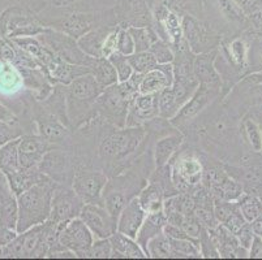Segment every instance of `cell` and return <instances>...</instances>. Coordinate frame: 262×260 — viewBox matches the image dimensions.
<instances>
[{
  "mask_svg": "<svg viewBox=\"0 0 262 260\" xmlns=\"http://www.w3.org/2000/svg\"><path fill=\"white\" fill-rule=\"evenodd\" d=\"M149 134L145 126L114 128L99 139L98 157L108 177L119 175L149 149Z\"/></svg>",
  "mask_w": 262,
  "mask_h": 260,
  "instance_id": "cell-1",
  "label": "cell"
},
{
  "mask_svg": "<svg viewBox=\"0 0 262 260\" xmlns=\"http://www.w3.org/2000/svg\"><path fill=\"white\" fill-rule=\"evenodd\" d=\"M142 77V73L133 72L129 80L125 82H118L103 89L95 100V116L115 128H124L130 102L139 94Z\"/></svg>",
  "mask_w": 262,
  "mask_h": 260,
  "instance_id": "cell-2",
  "label": "cell"
},
{
  "mask_svg": "<svg viewBox=\"0 0 262 260\" xmlns=\"http://www.w3.org/2000/svg\"><path fill=\"white\" fill-rule=\"evenodd\" d=\"M102 91L103 89L92 73L80 76L66 85L67 113L73 130L97 119L94 104Z\"/></svg>",
  "mask_w": 262,
  "mask_h": 260,
  "instance_id": "cell-3",
  "label": "cell"
},
{
  "mask_svg": "<svg viewBox=\"0 0 262 260\" xmlns=\"http://www.w3.org/2000/svg\"><path fill=\"white\" fill-rule=\"evenodd\" d=\"M56 185L58 183L54 180L47 177L18 195V233L49 220L52 209V195Z\"/></svg>",
  "mask_w": 262,
  "mask_h": 260,
  "instance_id": "cell-4",
  "label": "cell"
},
{
  "mask_svg": "<svg viewBox=\"0 0 262 260\" xmlns=\"http://www.w3.org/2000/svg\"><path fill=\"white\" fill-rule=\"evenodd\" d=\"M172 181L179 193H189L201 185L204 163L197 151L180 150L170 161Z\"/></svg>",
  "mask_w": 262,
  "mask_h": 260,
  "instance_id": "cell-5",
  "label": "cell"
},
{
  "mask_svg": "<svg viewBox=\"0 0 262 260\" xmlns=\"http://www.w3.org/2000/svg\"><path fill=\"white\" fill-rule=\"evenodd\" d=\"M108 180L104 169L80 161L76 167L72 187L85 203L103 204V192Z\"/></svg>",
  "mask_w": 262,
  "mask_h": 260,
  "instance_id": "cell-6",
  "label": "cell"
},
{
  "mask_svg": "<svg viewBox=\"0 0 262 260\" xmlns=\"http://www.w3.org/2000/svg\"><path fill=\"white\" fill-rule=\"evenodd\" d=\"M38 38L64 61L90 68L94 60V57L89 56L81 50L77 39L71 35L51 32V30H43L40 34H38Z\"/></svg>",
  "mask_w": 262,
  "mask_h": 260,
  "instance_id": "cell-7",
  "label": "cell"
},
{
  "mask_svg": "<svg viewBox=\"0 0 262 260\" xmlns=\"http://www.w3.org/2000/svg\"><path fill=\"white\" fill-rule=\"evenodd\" d=\"M76 167L77 163L70 151H67L64 147L56 146L46 152L38 169L56 183L72 185Z\"/></svg>",
  "mask_w": 262,
  "mask_h": 260,
  "instance_id": "cell-8",
  "label": "cell"
},
{
  "mask_svg": "<svg viewBox=\"0 0 262 260\" xmlns=\"http://www.w3.org/2000/svg\"><path fill=\"white\" fill-rule=\"evenodd\" d=\"M85 202L78 197L72 185L58 183L52 195V209L50 219L56 225L68 223L80 216Z\"/></svg>",
  "mask_w": 262,
  "mask_h": 260,
  "instance_id": "cell-9",
  "label": "cell"
},
{
  "mask_svg": "<svg viewBox=\"0 0 262 260\" xmlns=\"http://www.w3.org/2000/svg\"><path fill=\"white\" fill-rule=\"evenodd\" d=\"M95 237L80 216L68 223L58 225V241L64 249L75 252L77 257H84Z\"/></svg>",
  "mask_w": 262,
  "mask_h": 260,
  "instance_id": "cell-10",
  "label": "cell"
},
{
  "mask_svg": "<svg viewBox=\"0 0 262 260\" xmlns=\"http://www.w3.org/2000/svg\"><path fill=\"white\" fill-rule=\"evenodd\" d=\"M37 133L46 138L50 143L59 147H67L72 140V130L56 114L51 113L49 109L40 104L38 113L35 114Z\"/></svg>",
  "mask_w": 262,
  "mask_h": 260,
  "instance_id": "cell-11",
  "label": "cell"
},
{
  "mask_svg": "<svg viewBox=\"0 0 262 260\" xmlns=\"http://www.w3.org/2000/svg\"><path fill=\"white\" fill-rule=\"evenodd\" d=\"M219 95H221V90L200 85L196 91L193 92L192 97L189 98V100L182 107V109L178 112L175 117L171 120L172 125L176 126L178 129L189 125L190 121L199 117L205 109L210 107L214 99H216Z\"/></svg>",
  "mask_w": 262,
  "mask_h": 260,
  "instance_id": "cell-12",
  "label": "cell"
},
{
  "mask_svg": "<svg viewBox=\"0 0 262 260\" xmlns=\"http://www.w3.org/2000/svg\"><path fill=\"white\" fill-rule=\"evenodd\" d=\"M80 219L86 224L95 238H110L118 230V219L114 218L103 204L85 203Z\"/></svg>",
  "mask_w": 262,
  "mask_h": 260,
  "instance_id": "cell-13",
  "label": "cell"
},
{
  "mask_svg": "<svg viewBox=\"0 0 262 260\" xmlns=\"http://www.w3.org/2000/svg\"><path fill=\"white\" fill-rule=\"evenodd\" d=\"M56 147L50 143L46 138L37 134L21 135L18 143V160L20 167L24 169L35 168L39 166L47 151Z\"/></svg>",
  "mask_w": 262,
  "mask_h": 260,
  "instance_id": "cell-14",
  "label": "cell"
},
{
  "mask_svg": "<svg viewBox=\"0 0 262 260\" xmlns=\"http://www.w3.org/2000/svg\"><path fill=\"white\" fill-rule=\"evenodd\" d=\"M159 117L158 94H139L130 102L125 126H145Z\"/></svg>",
  "mask_w": 262,
  "mask_h": 260,
  "instance_id": "cell-15",
  "label": "cell"
},
{
  "mask_svg": "<svg viewBox=\"0 0 262 260\" xmlns=\"http://www.w3.org/2000/svg\"><path fill=\"white\" fill-rule=\"evenodd\" d=\"M216 55H218L216 50L197 54L194 56V60H193V72H194V76H196L200 85L221 90L223 82L222 77H221L215 66Z\"/></svg>",
  "mask_w": 262,
  "mask_h": 260,
  "instance_id": "cell-16",
  "label": "cell"
},
{
  "mask_svg": "<svg viewBox=\"0 0 262 260\" xmlns=\"http://www.w3.org/2000/svg\"><path fill=\"white\" fill-rule=\"evenodd\" d=\"M228 175L242 185L244 193L262 195V166H230L223 164Z\"/></svg>",
  "mask_w": 262,
  "mask_h": 260,
  "instance_id": "cell-17",
  "label": "cell"
},
{
  "mask_svg": "<svg viewBox=\"0 0 262 260\" xmlns=\"http://www.w3.org/2000/svg\"><path fill=\"white\" fill-rule=\"evenodd\" d=\"M146 215L147 212L141 206L139 198L135 197L121 209L118 218V230L129 237L136 238L146 219Z\"/></svg>",
  "mask_w": 262,
  "mask_h": 260,
  "instance_id": "cell-18",
  "label": "cell"
},
{
  "mask_svg": "<svg viewBox=\"0 0 262 260\" xmlns=\"http://www.w3.org/2000/svg\"><path fill=\"white\" fill-rule=\"evenodd\" d=\"M209 233L215 243L221 257H237V259L249 257V250L243 247L237 241L236 235L225 228L222 224H219L214 229H210Z\"/></svg>",
  "mask_w": 262,
  "mask_h": 260,
  "instance_id": "cell-19",
  "label": "cell"
},
{
  "mask_svg": "<svg viewBox=\"0 0 262 260\" xmlns=\"http://www.w3.org/2000/svg\"><path fill=\"white\" fill-rule=\"evenodd\" d=\"M173 83V64H158L154 69L145 73L140 83L141 94H159Z\"/></svg>",
  "mask_w": 262,
  "mask_h": 260,
  "instance_id": "cell-20",
  "label": "cell"
},
{
  "mask_svg": "<svg viewBox=\"0 0 262 260\" xmlns=\"http://www.w3.org/2000/svg\"><path fill=\"white\" fill-rule=\"evenodd\" d=\"M183 142H184V135L182 132H179V129L175 132L156 138L153 142V147H151L156 167H163L166 164H170L172 157L182 147Z\"/></svg>",
  "mask_w": 262,
  "mask_h": 260,
  "instance_id": "cell-21",
  "label": "cell"
},
{
  "mask_svg": "<svg viewBox=\"0 0 262 260\" xmlns=\"http://www.w3.org/2000/svg\"><path fill=\"white\" fill-rule=\"evenodd\" d=\"M183 35L184 40L188 43L190 51L193 54H202V52H209L218 49L221 46V39L219 37H213L209 33H205L204 30L189 20H185L183 22Z\"/></svg>",
  "mask_w": 262,
  "mask_h": 260,
  "instance_id": "cell-22",
  "label": "cell"
},
{
  "mask_svg": "<svg viewBox=\"0 0 262 260\" xmlns=\"http://www.w3.org/2000/svg\"><path fill=\"white\" fill-rule=\"evenodd\" d=\"M18 203L17 195L11 189L8 181L0 183V226L17 230Z\"/></svg>",
  "mask_w": 262,
  "mask_h": 260,
  "instance_id": "cell-23",
  "label": "cell"
},
{
  "mask_svg": "<svg viewBox=\"0 0 262 260\" xmlns=\"http://www.w3.org/2000/svg\"><path fill=\"white\" fill-rule=\"evenodd\" d=\"M110 242L113 245V255L111 257L118 259H145L146 252L142 250L136 238L129 237L124 233L116 230L111 237Z\"/></svg>",
  "mask_w": 262,
  "mask_h": 260,
  "instance_id": "cell-24",
  "label": "cell"
},
{
  "mask_svg": "<svg viewBox=\"0 0 262 260\" xmlns=\"http://www.w3.org/2000/svg\"><path fill=\"white\" fill-rule=\"evenodd\" d=\"M6 178L7 181H8L9 186H11V189L13 190V193L18 197V195L23 194L24 192L30 189L32 186H34L35 183L46 180L47 176L43 175V173L38 169V167H35V168L29 169L20 168L18 171L7 175Z\"/></svg>",
  "mask_w": 262,
  "mask_h": 260,
  "instance_id": "cell-25",
  "label": "cell"
},
{
  "mask_svg": "<svg viewBox=\"0 0 262 260\" xmlns=\"http://www.w3.org/2000/svg\"><path fill=\"white\" fill-rule=\"evenodd\" d=\"M166 224H167V219H166L164 211L151 212V214L146 215V219H145L144 224L141 225L139 233H137V237H136V241L139 242V245L145 252H146L149 241L156 237V235H158L159 233L163 232V228Z\"/></svg>",
  "mask_w": 262,
  "mask_h": 260,
  "instance_id": "cell-26",
  "label": "cell"
},
{
  "mask_svg": "<svg viewBox=\"0 0 262 260\" xmlns=\"http://www.w3.org/2000/svg\"><path fill=\"white\" fill-rule=\"evenodd\" d=\"M24 78L17 66L12 63H0V92L15 94L23 89Z\"/></svg>",
  "mask_w": 262,
  "mask_h": 260,
  "instance_id": "cell-27",
  "label": "cell"
},
{
  "mask_svg": "<svg viewBox=\"0 0 262 260\" xmlns=\"http://www.w3.org/2000/svg\"><path fill=\"white\" fill-rule=\"evenodd\" d=\"M137 198H139L140 203H141V206L144 207L147 214L163 211V203L164 199H166V195H164L163 190L153 181L147 180L146 186L140 192Z\"/></svg>",
  "mask_w": 262,
  "mask_h": 260,
  "instance_id": "cell-28",
  "label": "cell"
},
{
  "mask_svg": "<svg viewBox=\"0 0 262 260\" xmlns=\"http://www.w3.org/2000/svg\"><path fill=\"white\" fill-rule=\"evenodd\" d=\"M89 69L90 73L94 76L102 89H106L108 86L119 82L115 68L106 57H94Z\"/></svg>",
  "mask_w": 262,
  "mask_h": 260,
  "instance_id": "cell-29",
  "label": "cell"
},
{
  "mask_svg": "<svg viewBox=\"0 0 262 260\" xmlns=\"http://www.w3.org/2000/svg\"><path fill=\"white\" fill-rule=\"evenodd\" d=\"M20 138L8 140L0 147V171L3 172L4 176L13 173L21 168L20 160H18V143Z\"/></svg>",
  "mask_w": 262,
  "mask_h": 260,
  "instance_id": "cell-30",
  "label": "cell"
},
{
  "mask_svg": "<svg viewBox=\"0 0 262 260\" xmlns=\"http://www.w3.org/2000/svg\"><path fill=\"white\" fill-rule=\"evenodd\" d=\"M110 32H101V30H93L88 32L81 38H78L77 43L81 50L93 57H102V46L108 35Z\"/></svg>",
  "mask_w": 262,
  "mask_h": 260,
  "instance_id": "cell-31",
  "label": "cell"
},
{
  "mask_svg": "<svg viewBox=\"0 0 262 260\" xmlns=\"http://www.w3.org/2000/svg\"><path fill=\"white\" fill-rule=\"evenodd\" d=\"M242 133L254 152L262 151V129L256 119L248 114L242 121Z\"/></svg>",
  "mask_w": 262,
  "mask_h": 260,
  "instance_id": "cell-32",
  "label": "cell"
},
{
  "mask_svg": "<svg viewBox=\"0 0 262 260\" xmlns=\"http://www.w3.org/2000/svg\"><path fill=\"white\" fill-rule=\"evenodd\" d=\"M237 204H239L240 211H242L243 216L248 223H252L262 215V199L258 195L244 193L237 199Z\"/></svg>",
  "mask_w": 262,
  "mask_h": 260,
  "instance_id": "cell-33",
  "label": "cell"
},
{
  "mask_svg": "<svg viewBox=\"0 0 262 260\" xmlns=\"http://www.w3.org/2000/svg\"><path fill=\"white\" fill-rule=\"evenodd\" d=\"M146 254L147 257H154V259H172L170 238L163 232L151 238L147 243Z\"/></svg>",
  "mask_w": 262,
  "mask_h": 260,
  "instance_id": "cell-34",
  "label": "cell"
},
{
  "mask_svg": "<svg viewBox=\"0 0 262 260\" xmlns=\"http://www.w3.org/2000/svg\"><path fill=\"white\" fill-rule=\"evenodd\" d=\"M171 249H172V257H202L200 251L199 241L194 240H172L170 238Z\"/></svg>",
  "mask_w": 262,
  "mask_h": 260,
  "instance_id": "cell-35",
  "label": "cell"
},
{
  "mask_svg": "<svg viewBox=\"0 0 262 260\" xmlns=\"http://www.w3.org/2000/svg\"><path fill=\"white\" fill-rule=\"evenodd\" d=\"M128 60H129L133 70L136 73H142V75H145V73H147V72L158 65V61L150 51L135 52L130 56H128Z\"/></svg>",
  "mask_w": 262,
  "mask_h": 260,
  "instance_id": "cell-36",
  "label": "cell"
},
{
  "mask_svg": "<svg viewBox=\"0 0 262 260\" xmlns=\"http://www.w3.org/2000/svg\"><path fill=\"white\" fill-rule=\"evenodd\" d=\"M135 40L136 52L149 51L151 43L156 42L159 37H157L150 29L147 28H139V26H132L128 29Z\"/></svg>",
  "mask_w": 262,
  "mask_h": 260,
  "instance_id": "cell-37",
  "label": "cell"
},
{
  "mask_svg": "<svg viewBox=\"0 0 262 260\" xmlns=\"http://www.w3.org/2000/svg\"><path fill=\"white\" fill-rule=\"evenodd\" d=\"M226 56L228 57V61L232 63L237 68H244L245 61L248 56V47L245 44V40L243 38L235 39L230 43L227 47V54Z\"/></svg>",
  "mask_w": 262,
  "mask_h": 260,
  "instance_id": "cell-38",
  "label": "cell"
},
{
  "mask_svg": "<svg viewBox=\"0 0 262 260\" xmlns=\"http://www.w3.org/2000/svg\"><path fill=\"white\" fill-rule=\"evenodd\" d=\"M171 46L172 44L168 43L167 40L158 38L156 42L151 43L149 51L154 55L158 64H170L175 60V51H173V47Z\"/></svg>",
  "mask_w": 262,
  "mask_h": 260,
  "instance_id": "cell-39",
  "label": "cell"
},
{
  "mask_svg": "<svg viewBox=\"0 0 262 260\" xmlns=\"http://www.w3.org/2000/svg\"><path fill=\"white\" fill-rule=\"evenodd\" d=\"M108 60L111 61V64H113L114 68H115L119 82H125V81L129 80L130 76L133 75V72L135 70H133L132 65L129 64L128 56L116 51L115 54H113L108 57Z\"/></svg>",
  "mask_w": 262,
  "mask_h": 260,
  "instance_id": "cell-40",
  "label": "cell"
},
{
  "mask_svg": "<svg viewBox=\"0 0 262 260\" xmlns=\"http://www.w3.org/2000/svg\"><path fill=\"white\" fill-rule=\"evenodd\" d=\"M111 255H113V245L110 242V238H95L90 249L85 252L84 257H88V259H110Z\"/></svg>",
  "mask_w": 262,
  "mask_h": 260,
  "instance_id": "cell-41",
  "label": "cell"
},
{
  "mask_svg": "<svg viewBox=\"0 0 262 260\" xmlns=\"http://www.w3.org/2000/svg\"><path fill=\"white\" fill-rule=\"evenodd\" d=\"M199 245L202 257H221L215 243H214L213 238H211L210 233L206 228H202L201 234L199 237Z\"/></svg>",
  "mask_w": 262,
  "mask_h": 260,
  "instance_id": "cell-42",
  "label": "cell"
},
{
  "mask_svg": "<svg viewBox=\"0 0 262 260\" xmlns=\"http://www.w3.org/2000/svg\"><path fill=\"white\" fill-rule=\"evenodd\" d=\"M116 51L120 54L125 55V56H130L136 52L135 40H133L132 35H130L128 29L120 28L118 35V44H116Z\"/></svg>",
  "mask_w": 262,
  "mask_h": 260,
  "instance_id": "cell-43",
  "label": "cell"
},
{
  "mask_svg": "<svg viewBox=\"0 0 262 260\" xmlns=\"http://www.w3.org/2000/svg\"><path fill=\"white\" fill-rule=\"evenodd\" d=\"M180 228L184 230L185 234H187L188 237L192 238V240L199 241V237H200V234H201V230L204 226L201 225V223L199 221V219L194 216V214H192V215H188V216H185L184 220H183V223H182V225H180Z\"/></svg>",
  "mask_w": 262,
  "mask_h": 260,
  "instance_id": "cell-44",
  "label": "cell"
},
{
  "mask_svg": "<svg viewBox=\"0 0 262 260\" xmlns=\"http://www.w3.org/2000/svg\"><path fill=\"white\" fill-rule=\"evenodd\" d=\"M120 28L110 32L108 35L106 37L103 42V46H102V57H106L108 59L110 56L116 52V44H118V35Z\"/></svg>",
  "mask_w": 262,
  "mask_h": 260,
  "instance_id": "cell-45",
  "label": "cell"
},
{
  "mask_svg": "<svg viewBox=\"0 0 262 260\" xmlns=\"http://www.w3.org/2000/svg\"><path fill=\"white\" fill-rule=\"evenodd\" d=\"M235 235H236V238H237V241H239L240 245L248 250H249L252 242H253V238L256 237V234H254V232H253V229H252V226H251V223L245 224V225L240 229L239 232L235 233Z\"/></svg>",
  "mask_w": 262,
  "mask_h": 260,
  "instance_id": "cell-46",
  "label": "cell"
},
{
  "mask_svg": "<svg viewBox=\"0 0 262 260\" xmlns=\"http://www.w3.org/2000/svg\"><path fill=\"white\" fill-rule=\"evenodd\" d=\"M17 137H21V133L17 132V129L15 126L0 121V147L8 140L15 139Z\"/></svg>",
  "mask_w": 262,
  "mask_h": 260,
  "instance_id": "cell-47",
  "label": "cell"
},
{
  "mask_svg": "<svg viewBox=\"0 0 262 260\" xmlns=\"http://www.w3.org/2000/svg\"><path fill=\"white\" fill-rule=\"evenodd\" d=\"M16 52L13 43L0 40V63H15Z\"/></svg>",
  "mask_w": 262,
  "mask_h": 260,
  "instance_id": "cell-48",
  "label": "cell"
},
{
  "mask_svg": "<svg viewBox=\"0 0 262 260\" xmlns=\"http://www.w3.org/2000/svg\"><path fill=\"white\" fill-rule=\"evenodd\" d=\"M0 121L15 126L16 124L18 123V119L16 117V114L13 113L11 109L7 108L6 106H3V104L0 103Z\"/></svg>",
  "mask_w": 262,
  "mask_h": 260,
  "instance_id": "cell-49",
  "label": "cell"
},
{
  "mask_svg": "<svg viewBox=\"0 0 262 260\" xmlns=\"http://www.w3.org/2000/svg\"><path fill=\"white\" fill-rule=\"evenodd\" d=\"M17 235H18V232L17 230H15V229L0 226V246H4V245L9 243L11 241L15 240Z\"/></svg>",
  "mask_w": 262,
  "mask_h": 260,
  "instance_id": "cell-50",
  "label": "cell"
},
{
  "mask_svg": "<svg viewBox=\"0 0 262 260\" xmlns=\"http://www.w3.org/2000/svg\"><path fill=\"white\" fill-rule=\"evenodd\" d=\"M249 257L252 259H262V238L256 235L249 247Z\"/></svg>",
  "mask_w": 262,
  "mask_h": 260,
  "instance_id": "cell-51",
  "label": "cell"
},
{
  "mask_svg": "<svg viewBox=\"0 0 262 260\" xmlns=\"http://www.w3.org/2000/svg\"><path fill=\"white\" fill-rule=\"evenodd\" d=\"M251 226H252V229H253L254 234L262 238V215L259 216V218H257L256 220L252 221Z\"/></svg>",
  "mask_w": 262,
  "mask_h": 260,
  "instance_id": "cell-52",
  "label": "cell"
},
{
  "mask_svg": "<svg viewBox=\"0 0 262 260\" xmlns=\"http://www.w3.org/2000/svg\"><path fill=\"white\" fill-rule=\"evenodd\" d=\"M256 59H258V64H257V65H258V68L262 70V47L256 52Z\"/></svg>",
  "mask_w": 262,
  "mask_h": 260,
  "instance_id": "cell-53",
  "label": "cell"
},
{
  "mask_svg": "<svg viewBox=\"0 0 262 260\" xmlns=\"http://www.w3.org/2000/svg\"><path fill=\"white\" fill-rule=\"evenodd\" d=\"M4 180H7V178H6V176H4V173H3V172L0 171V183L3 182Z\"/></svg>",
  "mask_w": 262,
  "mask_h": 260,
  "instance_id": "cell-54",
  "label": "cell"
},
{
  "mask_svg": "<svg viewBox=\"0 0 262 260\" xmlns=\"http://www.w3.org/2000/svg\"><path fill=\"white\" fill-rule=\"evenodd\" d=\"M259 120H261V123H259V125H261V129H262V117L259 119ZM261 154H262V151H261Z\"/></svg>",
  "mask_w": 262,
  "mask_h": 260,
  "instance_id": "cell-55",
  "label": "cell"
},
{
  "mask_svg": "<svg viewBox=\"0 0 262 260\" xmlns=\"http://www.w3.org/2000/svg\"><path fill=\"white\" fill-rule=\"evenodd\" d=\"M259 83V85H261V87H262V82H258Z\"/></svg>",
  "mask_w": 262,
  "mask_h": 260,
  "instance_id": "cell-56",
  "label": "cell"
},
{
  "mask_svg": "<svg viewBox=\"0 0 262 260\" xmlns=\"http://www.w3.org/2000/svg\"><path fill=\"white\" fill-rule=\"evenodd\" d=\"M261 199H262V195H261Z\"/></svg>",
  "mask_w": 262,
  "mask_h": 260,
  "instance_id": "cell-57",
  "label": "cell"
}]
</instances>
